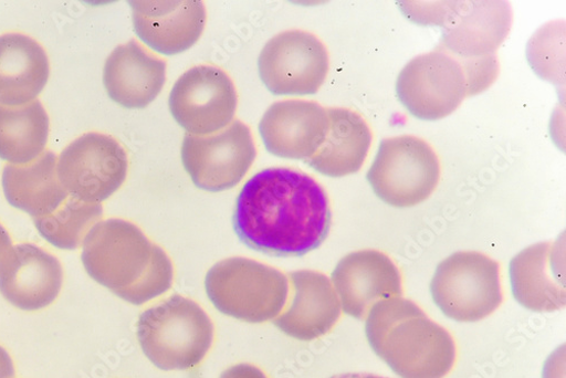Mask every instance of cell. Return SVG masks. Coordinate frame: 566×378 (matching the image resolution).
Here are the masks:
<instances>
[{
	"mask_svg": "<svg viewBox=\"0 0 566 378\" xmlns=\"http://www.w3.org/2000/svg\"><path fill=\"white\" fill-rule=\"evenodd\" d=\"M328 54L322 41L301 30L272 38L259 57L263 84L274 96H312L328 73Z\"/></svg>",
	"mask_w": 566,
	"mask_h": 378,
	"instance_id": "cell-11",
	"label": "cell"
},
{
	"mask_svg": "<svg viewBox=\"0 0 566 378\" xmlns=\"http://www.w3.org/2000/svg\"><path fill=\"white\" fill-rule=\"evenodd\" d=\"M326 113L327 134L323 145L306 164L333 178L358 172L371 145L368 124L363 116L347 108H327Z\"/></svg>",
	"mask_w": 566,
	"mask_h": 378,
	"instance_id": "cell-21",
	"label": "cell"
},
{
	"mask_svg": "<svg viewBox=\"0 0 566 378\" xmlns=\"http://www.w3.org/2000/svg\"><path fill=\"white\" fill-rule=\"evenodd\" d=\"M63 280L59 259L33 244L13 245L0 258V294L21 311L50 307L62 292Z\"/></svg>",
	"mask_w": 566,
	"mask_h": 378,
	"instance_id": "cell-13",
	"label": "cell"
},
{
	"mask_svg": "<svg viewBox=\"0 0 566 378\" xmlns=\"http://www.w3.org/2000/svg\"><path fill=\"white\" fill-rule=\"evenodd\" d=\"M0 378H15L13 359L2 346H0Z\"/></svg>",
	"mask_w": 566,
	"mask_h": 378,
	"instance_id": "cell-27",
	"label": "cell"
},
{
	"mask_svg": "<svg viewBox=\"0 0 566 378\" xmlns=\"http://www.w3.org/2000/svg\"><path fill=\"white\" fill-rule=\"evenodd\" d=\"M443 34V50L463 59L494 56L509 32L511 14L503 3H473Z\"/></svg>",
	"mask_w": 566,
	"mask_h": 378,
	"instance_id": "cell-23",
	"label": "cell"
},
{
	"mask_svg": "<svg viewBox=\"0 0 566 378\" xmlns=\"http://www.w3.org/2000/svg\"><path fill=\"white\" fill-rule=\"evenodd\" d=\"M255 158L251 129L241 120L211 135L186 134L182 140V166L195 185L208 192H223L238 186Z\"/></svg>",
	"mask_w": 566,
	"mask_h": 378,
	"instance_id": "cell-10",
	"label": "cell"
},
{
	"mask_svg": "<svg viewBox=\"0 0 566 378\" xmlns=\"http://www.w3.org/2000/svg\"><path fill=\"white\" fill-rule=\"evenodd\" d=\"M324 188L310 175L269 168L254 175L235 201L233 229L250 249L272 256H304L332 228Z\"/></svg>",
	"mask_w": 566,
	"mask_h": 378,
	"instance_id": "cell-1",
	"label": "cell"
},
{
	"mask_svg": "<svg viewBox=\"0 0 566 378\" xmlns=\"http://www.w3.org/2000/svg\"><path fill=\"white\" fill-rule=\"evenodd\" d=\"M431 294L447 317L480 322L503 303L500 265L480 252L454 253L438 265Z\"/></svg>",
	"mask_w": 566,
	"mask_h": 378,
	"instance_id": "cell-7",
	"label": "cell"
},
{
	"mask_svg": "<svg viewBox=\"0 0 566 378\" xmlns=\"http://www.w3.org/2000/svg\"><path fill=\"white\" fill-rule=\"evenodd\" d=\"M136 35L161 55L181 54L201 38L207 12L199 0L129 2Z\"/></svg>",
	"mask_w": 566,
	"mask_h": 378,
	"instance_id": "cell-17",
	"label": "cell"
},
{
	"mask_svg": "<svg viewBox=\"0 0 566 378\" xmlns=\"http://www.w3.org/2000/svg\"><path fill=\"white\" fill-rule=\"evenodd\" d=\"M397 96L417 119L450 116L471 96L463 60L443 49L415 57L398 76Z\"/></svg>",
	"mask_w": 566,
	"mask_h": 378,
	"instance_id": "cell-8",
	"label": "cell"
},
{
	"mask_svg": "<svg viewBox=\"0 0 566 378\" xmlns=\"http://www.w3.org/2000/svg\"><path fill=\"white\" fill-rule=\"evenodd\" d=\"M563 244L539 243L510 263L512 294L525 308L552 313L565 307Z\"/></svg>",
	"mask_w": 566,
	"mask_h": 378,
	"instance_id": "cell-18",
	"label": "cell"
},
{
	"mask_svg": "<svg viewBox=\"0 0 566 378\" xmlns=\"http://www.w3.org/2000/svg\"><path fill=\"white\" fill-rule=\"evenodd\" d=\"M57 162L52 151H45L30 164L8 165L2 185L10 206L34 219L55 212L70 198L60 181Z\"/></svg>",
	"mask_w": 566,
	"mask_h": 378,
	"instance_id": "cell-22",
	"label": "cell"
},
{
	"mask_svg": "<svg viewBox=\"0 0 566 378\" xmlns=\"http://www.w3.org/2000/svg\"><path fill=\"white\" fill-rule=\"evenodd\" d=\"M102 204L83 203L69 198L55 212L34 219L41 238L65 251L82 246L88 231L103 220Z\"/></svg>",
	"mask_w": 566,
	"mask_h": 378,
	"instance_id": "cell-25",
	"label": "cell"
},
{
	"mask_svg": "<svg viewBox=\"0 0 566 378\" xmlns=\"http://www.w3.org/2000/svg\"><path fill=\"white\" fill-rule=\"evenodd\" d=\"M12 246V239L9 231L0 224V258Z\"/></svg>",
	"mask_w": 566,
	"mask_h": 378,
	"instance_id": "cell-28",
	"label": "cell"
},
{
	"mask_svg": "<svg viewBox=\"0 0 566 378\" xmlns=\"http://www.w3.org/2000/svg\"><path fill=\"white\" fill-rule=\"evenodd\" d=\"M332 282L342 308L356 319H366L377 303L403 296L399 267L380 251L348 254L336 266Z\"/></svg>",
	"mask_w": 566,
	"mask_h": 378,
	"instance_id": "cell-14",
	"label": "cell"
},
{
	"mask_svg": "<svg viewBox=\"0 0 566 378\" xmlns=\"http://www.w3.org/2000/svg\"><path fill=\"white\" fill-rule=\"evenodd\" d=\"M327 129L326 109L305 101L273 104L259 126L265 149L271 155L305 162L323 145Z\"/></svg>",
	"mask_w": 566,
	"mask_h": 378,
	"instance_id": "cell-15",
	"label": "cell"
},
{
	"mask_svg": "<svg viewBox=\"0 0 566 378\" xmlns=\"http://www.w3.org/2000/svg\"><path fill=\"white\" fill-rule=\"evenodd\" d=\"M366 177L381 201L394 208H412L436 192L441 165L427 140L401 135L381 141Z\"/></svg>",
	"mask_w": 566,
	"mask_h": 378,
	"instance_id": "cell-6",
	"label": "cell"
},
{
	"mask_svg": "<svg viewBox=\"0 0 566 378\" xmlns=\"http://www.w3.org/2000/svg\"><path fill=\"white\" fill-rule=\"evenodd\" d=\"M167 64L137 41L118 45L107 59L104 85L109 98L127 109H144L166 83Z\"/></svg>",
	"mask_w": 566,
	"mask_h": 378,
	"instance_id": "cell-19",
	"label": "cell"
},
{
	"mask_svg": "<svg viewBox=\"0 0 566 378\" xmlns=\"http://www.w3.org/2000/svg\"><path fill=\"white\" fill-rule=\"evenodd\" d=\"M285 273L245 258H231L213 265L206 276V291L222 314L260 324L286 307L290 282Z\"/></svg>",
	"mask_w": 566,
	"mask_h": 378,
	"instance_id": "cell-5",
	"label": "cell"
},
{
	"mask_svg": "<svg viewBox=\"0 0 566 378\" xmlns=\"http://www.w3.org/2000/svg\"><path fill=\"white\" fill-rule=\"evenodd\" d=\"M142 351L159 369L199 366L214 342V326L195 301L175 295L142 313L137 322Z\"/></svg>",
	"mask_w": 566,
	"mask_h": 378,
	"instance_id": "cell-4",
	"label": "cell"
},
{
	"mask_svg": "<svg viewBox=\"0 0 566 378\" xmlns=\"http://www.w3.org/2000/svg\"><path fill=\"white\" fill-rule=\"evenodd\" d=\"M329 378H388L379 375L368 374V372H349V374H340Z\"/></svg>",
	"mask_w": 566,
	"mask_h": 378,
	"instance_id": "cell-29",
	"label": "cell"
},
{
	"mask_svg": "<svg viewBox=\"0 0 566 378\" xmlns=\"http://www.w3.org/2000/svg\"><path fill=\"white\" fill-rule=\"evenodd\" d=\"M366 337L373 351L401 378H444L455 364L449 330L402 297L370 309Z\"/></svg>",
	"mask_w": 566,
	"mask_h": 378,
	"instance_id": "cell-3",
	"label": "cell"
},
{
	"mask_svg": "<svg viewBox=\"0 0 566 378\" xmlns=\"http://www.w3.org/2000/svg\"><path fill=\"white\" fill-rule=\"evenodd\" d=\"M81 260L91 279L132 305L147 304L172 286L170 258L123 219L94 225L82 244Z\"/></svg>",
	"mask_w": 566,
	"mask_h": 378,
	"instance_id": "cell-2",
	"label": "cell"
},
{
	"mask_svg": "<svg viewBox=\"0 0 566 378\" xmlns=\"http://www.w3.org/2000/svg\"><path fill=\"white\" fill-rule=\"evenodd\" d=\"M238 91L222 70L201 65L175 83L169 97L174 119L188 133L206 136L228 127L238 111Z\"/></svg>",
	"mask_w": 566,
	"mask_h": 378,
	"instance_id": "cell-12",
	"label": "cell"
},
{
	"mask_svg": "<svg viewBox=\"0 0 566 378\" xmlns=\"http://www.w3.org/2000/svg\"><path fill=\"white\" fill-rule=\"evenodd\" d=\"M220 378H268V376L254 365L239 364L226 369Z\"/></svg>",
	"mask_w": 566,
	"mask_h": 378,
	"instance_id": "cell-26",
	"label": "cell"
},
{
	"mask_svg": "<svg viewBox=\"0 0 566 378\" xmlns=\"http://www.w3.org/2000/svg\"><path fill=\"white\" fill-rule=\"evenodd\" d=\"M50 130V116L39 101L0 105V159L15 166L34 161L44 153Z\"/></svg>",
	"mask_w": 566,
	"mask_h": 378,
	"instance_id": "cell-24",
	"label": "cell"
},
{
	"mask_svg": "<svg viewBox=\"0 0 566 378\" xmlns=\"http://www.w3.org/2000/svg\"><path fill=\"white\" fill-rule=\"evenodd\" d=\"M50 75L49 55L36 40L22 33L0 35V105L34 102Z\"/></svg>",
	"mask_w": 566,
	"mask_h": 378,
	"instance_id": "cell-20",
	"label": "cell"
},
{
	"mask_svg": "<svg viewBox=\"0 0 566 378\" xmlns=\"http://www.w3.org/2000/svg\"><path fill=\"white\" fill-rule=\"evenodd\" d=\"M128 158L114 137L86 133L72 141L57 162L59 178L69 197L83 203L102 204L126 180Z\"/></svg>",
	"mask_w": 566,
	"mask_h": 378,
	"instance_id": "cell-9",
	"label": "cell"
},
{
	"mask_svg": "<svg viewBox=\"0 0 566 378\" xmlns=\"http://www.w3.org/2000/svg\"><path fill=\"white\" fill-rule=\"evenodd\" d=\"M290 279L291 302L273 324L282 334L300 342L327 335L342 316V304L332 280L311 270L292 272Z\"/></svg>",
	"mask_w": 566,
	"mask_h": 378,
	"instance_id": "cell-16",
	"label": "cell"
}]
</instances>
